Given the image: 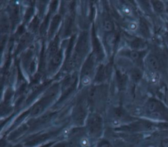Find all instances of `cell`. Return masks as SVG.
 I'll return each instance as SVG.
<instances>
[{"mask_svg": "<svg viewBox=\"0 0 168 147\" xmlns=\"http://www.w3.org/2000/svg\"><path fill=\"white\" fill-rule=\"evenodd\" d=\"M88 35L87 33H83L80 35L78 42L76 45L72 59L69 62V66H76L79 64L85 56V53L88 52Z\"/></svg>", "mask_w": 168, "mask_h": 147, "instance_id": "6da1fadb", "label": "cell"}, {"mask_svg": "<svg viewBox=\"0 0 168 147\" xmlns=\"http://www.w3.org/2000/svg\"><path fill=\"white\" fill-rule=\"evenodd\" d=\"M95 57L94 55H90L84 63L80 76V84L87 87L91 84L95 72Z\"/></svg>", "mask_w": 168, "mask_h": 147, "instance_id": "7a4b0ae2", "label": "cell"}, {"mask_svg": "<svg viewBox=\"0 0 168 147\" xmlns=\"http://www.w3.org/2000/svg\"><path fill=\"white\" fill-rule=\"evenodd\" d=\"M88 129L90 135L93 137H98L103 131V120L100 115L93 114L88 121Z\"/></svg>", "mask_w": 168, "mask_h": 147, "instance_id": "3957f363", "label": "cell"}, {"mask_svg": "<svg viewBox=\"0 0 168 147\" xmlns=\"http://www.w3.org/2000/svg\"><path fill=\"white\" fill-rule=\"evenodd\" d=\"M76 74H72L66 77L62 85V90H63V96L67 95L71 93L77 83Z\"/></svg>", "mask_w": 168, "mask_h": 147, "instance_id": "277c9868", "label": "cell"}, {"mask_svg": "<svg viewBox=\"0 0 168 147\" xmlns=\"http://www.w3.org/2000/svg\"><path fill=\"white\" fill-rule=\"evenodd\" d=\"M86 115L85 103L84 100H79L74 110V119L78 124L83 123Z\"/></svg>", "mask_w": 168, "mask_h": 147, "instance_id": "5b68a950", "label": "cell"}, {"mask_svg": "<svg viewBox=\"0 0 168 147\" xmlns=\"http://www.w3.org/2000/svg\"><path fill=\"white\" fill-rule=\"evenodd\" d=\"M55 93L51 92L50 94L46 95L44 98L40 100L36 105H34L32 110V115L36 116V115L39 114L41 111H43V110L44 109V108L48 105L49 102L51 100V99L53 97V96H55Z\"/></svg>", "mask_w": 168, "mask_h": 147, "instance_id": "8992f818", "label": "cell"}, {"mask_svg": "<svg viewBox=\"0 0 168 147\" xmlns=\"http://www.w3.org/2000/svg\"><path fill=\"white\" fill-rule=\"evenodd\" d=\"M116 79L117 86L120 89H123L127 84V74L123 69H117L116 72Z\"/></svg>", "mask_w": 168, "mask_h": 147, "instance_id": "52a82bcc", "label": "cell"}, {"mask_svg": "<svg viewBox=\"0 0 168 147\" xmlns=\"http://www.w3.org/2000/svg\"><path fill=\"white\" fill-rule=\"evenodd\" d=\"M62 61H63V52H62V50H59L57 53L49 59V70L50 71H53L54 70L57 69L60 65Z\"/></svg>", "mask_w": 168, "mask_h": 147, "instance_id": "ba28073f", "label": "cell"}, {"mask_svg": "<svg viewBox=\"0 0 168 147\" xmlns=\"http://www.w3.org/2000/svg\"><path fill=\"white\" fill-rule=\"evenodd\" d=\"M101 26L104 32L108 34H112L114 30V25L113 22L107 16H104L102 18Z\"/></svg>", "mask_w": 168, "mask_h": 147, "instance_id": "9c48e42d", "label": "cell"}, {"mask_svg": "<svg viewBox=\"0 0 168 147\" xmlns=\"http://www.w3.org/2000/svg\"><path fill=\"white\" fill-rule=\"evenodd\" d=\"M109 73V68L107 66L102 65L98 69L96 73L95 81L97 83H100L104 81L108 77Z\"/></svg>", "mask_w": 168, "mask_h": 147, "instance_id": "30bf717a", "label": "cell"}, {"mask_svg": "<svg viewBox=\"0 0 168 147\" xmlns=\"http://www.w3.org/2000/svg\"><path fill=\"white\" fill-rule=\"evenodd\" d=\"M147 65L152 72H157L160 68V64L158 59L153 55H151L146 59Z\"/></svg>", "mask_w": 168, "mask_h": 147, "instance_id": "8fae6325", "label": "cell"}, {"mask_svg": "<svg viewBox=\"0 0 168 147\" xmlns=\"http://www.w3.org/2000/svg\"><path fill=\"white\" fill-rule=\"evenodd\" d=\"M122 55H124L128 58L129 59L132 60V61L135 62H139L141 59V53L139 51H126V52L122 51L121 53Z\"/></svg>", "mask_w": 168, "mask_h": 147, "instance_id": "7c38bea8", "label": "cell"}, {"mask_svg": "<svg viewBox=\"0 0 168 147\" xmlns=\"http://www.w3.org/2000/svg\"><path fill=\"white\" fill-rule=\"evenodd\" d=\"M119 9L123 15L126 16L127 17H132L133 16V12L132 8L130 7L129 5L127 4L126 2H120Z\"/></svg>", "mask_w": 168, "mask_h": 147, "instance_id": "4fadbf2b", "label": "cell"}, {"mask_svg": "<svg viewBox=\"0 0 168 147\" xmlns=\"http://www.w3.org/2000/svg\"><path fill=\"white\" fill-rule=\"evenodd\" d=\"M131 47L134 51H138L145 47V42L139 38H135L131 42Z\"/></svg>", "mask_w": 168, "mask_h": 147, "instance_id": "5bb4252c", "label": "cell"}, {"mask_svg": "<svg viewBox=\"0 0 168 147\" xmlns=\"http://www.w3.org/2000/svg\"><path fill=\"white\" fill-rule=\"evenodd\" d=\"M129 75L131 76V78H132V80H133L135 81L139 80L141 77V72L139 71L138 69H137V68L131 69L129 70Z\"/></svg>", "mask_w": 168, "mask_h": 147, "instance_id": "9a60e30c", "label": "cell"}, {"mask_svg": "<svg viewBox=\"0 0 168 147\" xmlns=\"http://www.w3.org/2000/svg\"><path fill=\"white\" fill-rule=\"evenodd\" d=\"M1 29L2 32H7L9 29V21H7V18H2V22H1Z\"/></svg>", "mask_w": 168, "mask_h": 147, "instance_id": "2e32d148", "label": "cell"}, {"mask_svg": "<svg viewBox=\"0 0 168 147\" xmlns=\"http://www.w3.org/2000/svg\"><path fill=\"white\" fill-rule=\"evenodd\" d=\"M60 16L59 15H57L55 16L54 18H53V22H52V24H51V30H50V33H52L54 31V30L56 28V27H57V25L60 21Z\"/></svg>", "mask_w": 168, "mask_h": 147, "instance_id": "e0dca14e", "label": "cell"}, {"mask_svg": "<svg viewBox=\"0 0 168 147\" xmlns=\"http://www.w3.org/2000/svg\"><path fill=\"white\" fill-rule=\"evenodd\" d=\"M154 9L158 12H161L164 10V5L159 2H154Z\"/></svg>", "mask_w": 168, "mask_h": 147, "instance_id": "ac0fdd59", "label": "cell"}, {"mask_svg": "<svg viewBox=\"0 0 168 147\" xmlns=\"http://www.w3.org/2000/svg\"><path fill=\"white\" fill-rule=\"evenodd\" d=\"M126 27L131 31H135L138 28L137 24L135 22H128Z\"/></svg>", "mask_w": 168, "mask_h": 147, "instance_id": "d6986e66", "label": "cell"}, {"mask_svg": "<svg viewBox=\"0 0 168 147\" xmlns=\"http://www.w3.org/2000/svg\"><path fill=\"white\" fill-rule=\"evenodd\" d=\"M99 147H112V146L108 143L104 141V142H102L100 144V146H99Z\"/></svg>", "mask_w": 168, "mask_h": 147, "instance_id": "ffe728a7", "label": "cell"}]
</instances>
